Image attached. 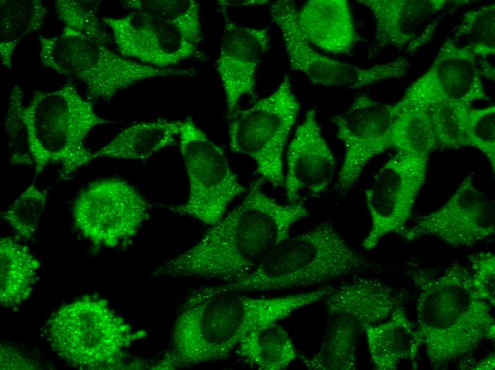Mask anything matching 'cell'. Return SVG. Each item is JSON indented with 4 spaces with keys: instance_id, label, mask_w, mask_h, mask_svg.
<instances>
[{
    "instance_id": "6da1fadb",
    "label": "cell",
    "mask_w": 495,
    "mask_h": 370,
    "mask_svg": "<svg viewBox=\"0 0 495 370\" xmlns=\"http://www.w3.org/2000/svg\"><path fill=\"white\" fill-rule=\"evenodd\" d=\"M260 179L242 201L193 246L161 263L154 275L230 282L251 273L307 216L301 203L281 204L268 196Z\"/></svg>"
},
{
    "instance_id": "7a4b0ae2",
    "label": "cell",
    "mask_w": 495,
    "mask_h": 370,
    "mask_svg": "<svg viewBox=\"0 0 495 370\" xmlns=\"http://www.w3.org/2000/svg\"><path fill=\"white\" fill-rule=\"evenodd\" d=\"M330 290L331 287H322L271 297L243 292L188 296L174 322L169 349L155 369H175L225 359L253 330L322 301Z\"/></svg>"
},
{
    "instance_id": "3957f363",
    "label": "cell",
    "mask_w": 495,
    "mask_h": 370,
    "mask_svg": "<svg viewBox=\"0 0 495 370\" xmlns=\"http://www.w3.org/2000/svg\"><path fill=\"white\" fill-rule=\"evenodd\" d=\"M411 279L418 290L417 331L430 366L447 365L495 339V322L487 302L476 293L471 273L453 263L439 275L420 270Z\"/></svg>"
},
{
    "instance_id": "277c9868",
    "label": "cell",
    "mask_w": 495,
    "mask_h": 370,
    "mask_svg": "<svg viewBox=\"0 0 495 370\" xmlns=\"http://www.w3.org/2000/svg\"><path fill=\"white\" fill-rule=\"evenodd\" d=\"M383 268L354 249L329 223L283 239L247 276L235 282L199 287L194 297L223 292L289 290L326 283Z\"/></svg>"
},
{
    "instance_id": "5b68a950",
    "label": "cell",
    "mask_w": 495,
    "mask_h": 370,
    "mask_svg": "<svg viewBox=\"0 0 495 370\" xmlns=\"http://www.w3.org/2000/svg\"><path fill=\"white\" fill-rule=\"evenodd\" d=\"M23 117L36 175L57 164L63 179L93 160V152L85 144L89 133L113 123L97 115L92 102L72 83L34 92L25 105Z\"/></svg>"
},
{
    "instance_id": "8992f818",
    "label": "cell",
    "mask_w": 495,
    "mask_h": 370,
    "mask_svg": "<svg viewBox=\"0 0 495 370\" xmlns=\"http://www.w3.org/2000/svg\"><path fill=\"white\" fill-rule=\"evenodd\" d=\"M39 58L43 67L82 83L87 99L110 100L119 91L140 81L191 75L183 68H159L127 58L107 44L61 32L40 36Z\"/></svg>"
},
{
    "instance_id": "52a82bcc",
    "label": "cell",
    "mask_w": 495,
    "mask_h": 370,
    "mask_svg": "<svg viewBox=\"0 0 495 370\" xmlns=\"http://www.w3.org/2000/svg\"><path fill=\"white\" fill-rule=\"evenodd\" d=\"M52 349L75 366H97L117 362L124 351L146 335L133 332L102 299H82L60 307L46 324Z\"/></svg>"
},
{
    "instance_id": "ba28073f",
    "label": "cell",
    "mask_w": 495,
    "mask_h": 370,
    "mask_svg": "<svg viewBox=\"0 0 495 370\" xmlns=\"http://www.w3.org/2000/svg\"><path fill=\"white\" fill-rule=\"evenodd\" d=\"M299 107L285 75L274 92L230 117V149L250 157L262 179L274 187L284 186L283 152Z\"/></svg>"
},
{
    "instance_id": "9c48e42d",
    "label": "cell",
    "mask_w": 495,
    "mask_h": 370,
    "mask_svg": "<svg viewBox=\"0 0 495 370\" xmlns=\"http://www.w3.org/2000/svg\"><path fill=\"white\" fill-rule=\"evenodd\" d=\"M180 151L189 191L183 204L169 207L174 213L212 226L225 214L230 203L245 191L223 150L190 118L183 121Z\"/></svg>"
},
{
    "instance_id": "30bf717a",
    "label": "cell",
    "mask_w": 495,
    "mask_h": 370,
    "mask_svg": "<svg viewBox=\"0 0 495 370\" xmlns=\"http://www.w3.org/2000/svg\"><path fill=\"white\" fill-rule=\"evenodd\" d=\"M149 217V205L128 181L116 177L86 186L73 205L75 228L95 245L115 248L133 238Z\"/></svg>"
},
{
    "instance_id": "8fae6325",
    "label": "cell",
    "mask_w": 495,
    "mask_h": 370,
    "mask_svg": "<svg viewBox=\"0 0 495 370\" xmlns=\"http://www.w3.org/2000/svg\"><path fill=\"white\" fill-rule=\"evenodd\" d=\"M269 11L272 21L280 30L292 68L304 73L315 85L356 89L402 78L410 68V63L404 57L369 68L334 60L318 53L304 38L293 1H274Z\"/></svg>"
},
{
    "instance_id": "7c38bea8",
    "label": "cell",
    "mask_w": 495,
    "mask_h": 370,
    "mask_svg": "<svg viewBox=\"0 0 495 370\" xmlns=\"http://www.w3.org/2000/svg\"><path fill=\"white\" fill-rule=\"evenodd\" d=\"M430 157L395 153L382 166L365 191L371 226L362 242L374 249L391 233L406 228L417 197L425 183Z\"/></svg>"
},
{
    "instance_id": "4fadbf2b",
    "label": "cell",
    "mask_w": 495,
    "mask_h": 370,
    "mask_svg": "<svg viewBox=\"0 0 495 370\" xmlns=\"http://www.w3.org/2000/svg\"><path fill=\"white\" fill-rule=\"evenodd\" d=\"M394 105L367 95L356 97L334 117L344 157L335 181L339 195H346L358 181L367 164L391 147Z\"/></svg>"
},
{
    "instance_id": "5bb4252c",
    "label": "cell",
    "mask_w": 495,
    "mask_h": 370,
    "mask_svg": "<svg viewBox=\"0 0 495 370\" xmlns=\"http://www.w3.org/2000/svg\"><path fill=\"white\" fill-rule=\"evenodd\" d=\"M467 176L449 199L400 235L406 241L436 238L454 248H469L494 233V203Z\"/></svg>"
},
{
    "instance_id": "9a60e30c",
    "label": "cell",
    "mask_w": 495,
    "mask_h": 370,
    "mask_svg": "<svg viewBox=\"0 0 495 370\" xmlns=\"http://www.w3.org/2000/svg\"><path fill=\"white\" fill-rule=\"evenodd\" d=\"M488 99L477 57L467 46L448 38L428 69L396 104L421 107L447 102L472 105Z\"/></svg>"
},
{
    "instance_id": "2e32d148",
    "label": "cell",
    "mask_w": 495,
    "mask_h": 370,
    "mask_svg": "<svg viewBox=\"0 0 495 370\" xmlns=\"http://www.w3.org/2000/svg\"><path fill=\"white\" fill-rule=\"evenodd\" d=\"M102 20L110 28L119 53L142 64L171 68L197 52V46L175 27L147 14L132 11Z\"/></svg>"
},
{
    "instance_id": "e0dca14e",
    "label": "cell",
    "mask_w": 495,
    "mask_h": 370,
    "mask_svg": "<svg viewBox=\"0 0 495 370\" xmlns=\"http://www.w3.org/2000/svg\"><path fill=\"white\" fill-rule=\"evenodd\" d=\"M374 21L378 48L393 47L408 53L422 48L432 38L446 0H359Z\"/></svg>"
},
{
    "instance_id": "ac0fdd59",
    "label": "cell",
    "mask_w": 495,
    "mask_h": 370,
    "mask_svg": "<svg viewBox=\"0 0 495 370\" xmlns=\"http://www.w3.org/2000/svg\"><path fill=\"white\" fill-rule=\"evenodd\" d=\"M286 162L284 186L289 204L298 203L303 191L320 196L334 179L335 159L321 134L315 109L306 112L288 146Z\"/></svg>"
},
{
    "instance_id": "d6986e66",
    "label": "cell",
    "mask_w": 495,
    "mask_h": 370,
    "mask_svg": "<svg viewBox=\"0 0 495 370\" xmlns=\"http://www.w3.org/2000/svg\"><path fill=\"white\" fill-rule=\"evenodd\" d=\"M225 24L217 71L224 90L229 116L240 99L253 96L257 67L268 49L269 33L265 28L247 27L233 21L224 12Z\"/></svg>"
},
{
    "instance_id": "ffe728a7",
    "label": "cell",
    "mask_w": 495,
    "mask_h": 370,
    "mask_svg": "<svg viewBox=\"0 0 495 370\" xmlns=\"http://www.w3.org/2000/svg\"><path fill=\"white\" fill-rule=\"evenodd\" d=\"M402 300L401 293L385 282L361 278L332 287L322 301L330 317L347 318L362 329L388 319Z\"/></svg>"
},
{
    "instance_id": "44dd1931",
    "label": "cell",
    "mask_w": 495,
    "mask_h": 370,
    "mask_svg": "<svg viewBox=\"0 0 495 370\" xmlns=\"http://www.w3.org/2000/svg\"><path fill=\"white\" fill-rule=\"evenodd\" d=\"M301 33L310 44L334 54L349 53L358 36L346 0H310L297 11Z\"/></svg>"
},
{
    "instance_id": "7402d4cb",
    "label": "cell",
    "mask_w": 495,
    "mask_h": 370,
    "mask_svg": "<svg viewBox=\"0 0 495 370\" xmlns=\"http://www.w3.org/2000/svg\"><path fill=\"white\" fill-rule=\"evenodd\" d=\"M362 330L375 369L395 370L403 361L415 362L420 355V336L402 305L388 319Z\"/></svg>"
},
{
    "instance_id": "603a6c76",
    "label": "cell",
    "mask_w": 495,
    "mask_h": 370,
    "mask_svg": "<svg viewBox=\"0 0 495 370\" xmlns=\"http://www.w3.org/2000/svg\"><path fill=\"white\" fill-rule=\"evenodd\" d=\"M182 124L183 121L162 119L134 123L93 152L92 159H149L174 142Z\"/></svg>"
},
{
    "instance_id": "cb8c5ba5",
    "label": "cell",
    "mask_w": 495,
    "mask_h": 370,
    "mask_svg": "<svg viewBox=\"0 0 495 370\" xmlns=\"http://www.w3.org/2000/svg\"><path fill=\"white\" fill-rule=\"evenodd\" d=\"M41 263L28 248L10 237L0 240V301L4 307L18 306L28 298Z\"/></svg>"
},
{
    "instance_id": "d4e9b609",
    "label": "cell",
    "mask_w": 495,
    "mask_h": 370,
    "mask_svg": "<svg viewBox=\"0 0 495 370\" xmlns=\"http://www.w3.org/2000/svg\"><path fill=\"white\" fill-rule=\"evenodd\" d=\"M236 349L245 361L261 370L284 369L297 357L292 339L278 322L253 330Z\"/></svg>"
},
{
    "instance_id": "484cf974",
    "label": "cell",
    "mask_w": 495,
    "mask_h": 370,
    "mask_svg": "<svg viewBox=\"0 0 495 370\" xmlns=\"http://www.w3.org/2000/svg\"><path fill=\"white\" fill-rule=\"evenodd\" d=\"M48 11L39 0L0 1L1 63L11 70L18 43L29 33L43 27Z\"/></svg>"
},
{
    "instance_id": "4316f807",
    "label": "cell",
    "mask_w": 495,
    "mask_h": 370,
    "mask_svg": "<svg viewBox=\"0 0 495 370\" xmlns=\"http://www.w3.org/2000/svg\"><path fill=\"white\" fill-rule=\"evenodd\" d=\"M361 328L352 320L331 317L319 350L304 359L312 370H354L356 369V339Z\"/></svg>"
},
{
    "instance_id": "83f0119b",
    "label": "cell",
    "mask_w": 495,
    "mask_h": 370,
    "mask_svg": "<svg viewBox=\"0 0 495 370\" xmlns=\"http://www.w3.org/2000/svg\"><path fill=\"white\" fill-rule=\"evenodd\" d=\"M391 147L396 152L430 157L437 142L427 107L394 105Z\"/></svg>"
},
{
    "instance_id": "f1b7e54d",
    "label": "cell",
    "mask_w": 495,
    "mask_h": 370,
    "mask_svg": "<svg viewBox=\"0 0 495 370\" xmlns=\"http://www.w3.org/2000/svg\"><path fill=\"white\" fill-rule=\"evenodd\" d=\"M122 3L132 11L169 23L196 46L202 38L199 4L194 0H127Z\"/></svg>"
},
{
    "instance_id": "f546056e",
    "label": "cell",
    "mask_w": 495,
    "mask_h": 370,
    "mask_svg": "<svg viewBox=\"0 0 495 370\" xmlns=\"http://www.w3.org/2000/svg\"><path fill=\"white\" fill-rule=\"evenodd\" d=\"M464 38L478 61H487L495 54V5L490 4L464 14L452 39Z\"/></svg>"
},
{
    "instance_id": "4dcf8cb0",
    "label": "cell",
    "mask_w": 495,
    "mask_h": 370,
    "mask_svg": "<svg viewBox=\"0 0 495 370\" xmlns=\"http://www.w3.org/2000/svg\"><path fill=\"white\" fill-rule=\"evenodd\" d=\"M101 1L56 0L55 12L63 24L62 32L108 44L109 36L100 19Z\"/></svg>"
},
{
    "instance_id": "1f68e13d",
    "label": "cell",
    "mask_w": 495,
    "mask_h": 370,
    "mask_svg": "<svg viewBox=\"0 0 495 370\" xmlns=\"http://www.w3.org/2000/svg\"><path fill=\"white\" fill-rule=\"evenodd\" d=\"M47 194L46 189L31 184L3 213L4 219L22 239L30 240L35 236L46 206Z\"/></svg>"
},
{
    "instance_id": "d6a6232c",
    "label": "cell",
    "mask_w": 495,
    "mask_h": 370,
    "mask_svg": "<svg viewBox=\"0 0 495 370\" xmlns=\"http://www.w3.org/2000/svg\"><path fill=\"white\" fill-rule=\"evenodd\" d=\"M469 105L441 103L427 108L437 148L457 149L466 147L464 122Z\"/></svg>"
},
{
    "instance_id": "836d02e7",
    "label": "cell",
    "mask_w": 495,
    "mask_h": 370,
    "mask_svg": "<svg viewBox=\"0 0 495 370\" xmlns=\"http://www.w3.org/2000/svg\"><path fill=\"white\" fill-rule=\"evenodd\" d=\"M24 107L22 88L16 85L12 88L9 94L5 122L10 162L14 165L33 164L23 117Z\"/></svg>"
},
{
    "instance_id": "e575fe53",
    "label": "cell",
    "mask_w": 495,
    "mask_h": 370,
    "mask_svg": "<svg viewBox=\"0 0 495 370\" xmlns=\"http://www.w3.org/2000/svg\"><path fill=\"white\" fill-rule=\"evenodd\" d=\"M466 146L481 152L495 172V106L469 109L464 122Z\"/></svg>"
},
{
    "instance_id": "d590c367",
    "label": "cell",
    "mask_w": 495,
    "mask_h": 370,
    "mask_svg": "<svg viewBox=\"0 0 495 370\" xmlns=\"http://www.w3.org/2000/svg\"><path fill=\"white\" fill-rule=\"evenodd\" d=\"M471 280L477 295L495 305V255L490 251H480L469 258Z\"/></svg>"
},
{
    "instance_id": "8d00e7d4",
    "label": "cell",
    "mask_w": 495,
    "mask_h": 370,
    "mask_svg": "<svg viewBox=\"0 0 495 370\" xmlns=\"http://www.w3.org/2000/svg\"><path fill=\"white\" fill-rule=\"evenodd\" d=\"M33 365L9 347L1 345V369H32Z\"/></svg>"
},
{
    "instance_id": "74e56055",
    "label": "cell",
    "mask_w": 495,
    "mask_h": 370,
    "mask_svg": "<svg viewBox=\"0 0 495 370\" xmlns=\"http://www.w3.org/2000/svg\"><path fill=\"white\" fill-rule=\"evenodd\" d=\"M495 368V356L494 353L484 357V359L479 360L471 366L472 369H481V370H492Z\"/></svg>"
},
{
    "instance_id": "f35d334b",
    "label": "cell",
    "mask_w": 495,
    "mask_h": 370,
    "mask_svg": "<svg viewBox=\"0 0 495 370\" xmlns=\"http://www.w3.org/2000/svg\"><path fill=\"white\" fill-rule=\"evenodd\" d=\"M220 2L223 3L225 5H235V4H243V5H257V4H265L267 2V1H221Z\"/></svg>"
}]
</instances>
